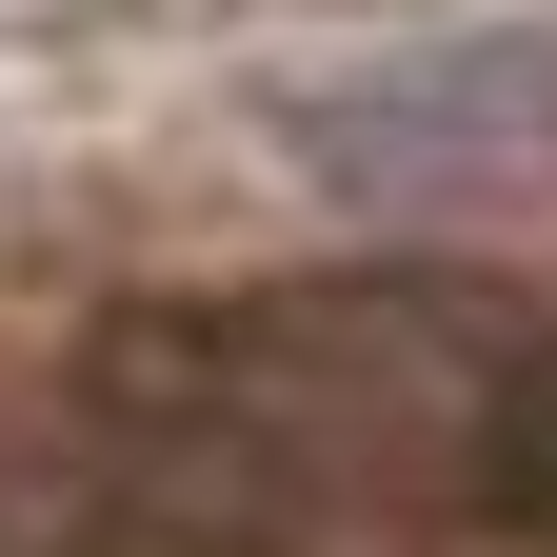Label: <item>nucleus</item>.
Listing matches in <instances>:
<instances>
[{
  "label": "nucleus",
  "mask_w": 557,
  "mask_h": 557,
  "mask_svg": "<svg viewBox=\"0 0 557 557\" xmlns=\"http://www.w3.org/2000/svg\"><path fill=\"white\" fill-rule=\"evenodd\" d=\"M278 139L338 199L458 220V199H557V40H398L359 81H299Z\"/></svg>",
  "instance_id": "nucleus-2"
},
{
  "label": "nucleus",
  "mask_w": 557,
  "mask_h": 557,
  "mask_svg": "<svg viewBox=\"0 0 557 557\" xmlns=\"http://www.w3.org/2000/svg\"><path fill=\"white\" fill-rule=\"evenodd\" d=\"M120 398L239 458L259 498H379V518H557V319L458 278H338L199 338H120Z\"/></svg>",
  "instance_id": "nucleus-1"
}]
</instances>
